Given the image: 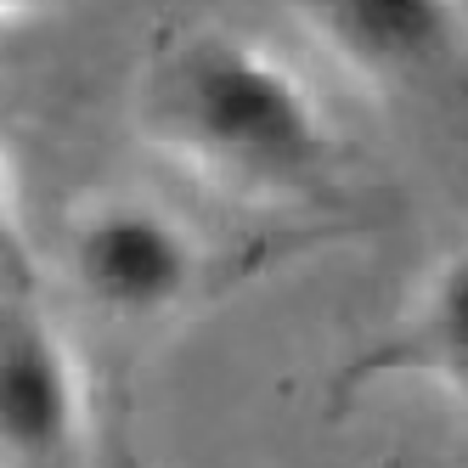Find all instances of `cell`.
<instances>
[{
    "label": "cell",
    "instance_id": "ba28073f",
    "mask_svg": "<svg viewBox=\"0 0 468 468\" xmlns=\"http://www.w3.org/2000/svg\"><path fill=\"white\" fill-rule=\"evenodd\" d=\"M113 468H153V463H147L142 452H130V446H119V452H113Z\"/></svg>",
    "mask_w": 468,
    "mask_h": 468
},
{
    "label": "cell",
    "instance_id": "3957f363",
    "mask_svg": "<svg viewBox=\"0 0 468 468\" xmlns=\"http://www.w3.org/2000/svg\"><path fill=\"white\" fill-rule=\"evenodd\" d=\"M85 429V384L69 339L35 299V277H0V457L69 463Z\"/></svg>",
    "mask_w": 468,
    "mask_h": 468
},
{
    "label": "cell",
    "instance_id": "5b68a950",
    "mask_svg": "<svg viewBox=\"0 0 468 468\" xmlns=\"http://www.w3.org/2000/svg\"><path fill=\"white\" fill-rule=\"evenodd\" d=\"M367 373H412L441 395H452V407L468 418V249L446 254L423 277L395 339L367 361H356L345 384H361Z\"/></svg>",
    "mask_w": 468,
    "mask_h": 468
},
{
    "label": "cell",
    "instance_id": "52a82bcc",
    "mask_svg": "<svg viewBox=\"0 0 468 468\" xmlns=\"http://www.w3.org/2000/svg\"><path fill=\"white\" fill-rule=\"evenodd\" d=\"M40 6H51V0H0V23H6V17H23V12H40Z\"/></svg>",
    "mask_w": 468,
    "mask_h": 468
},
{
    "label": "cell",
    "instance_id": "6da1fadb",
    "mask_svg": "<svg viewBox=\"0 0 468 468\" xmlns=\"http://www.w3.org/2000/svg\"><path fill=\"white\" fill-rule=\"evenodd\" d=\"M136 113L170 158L231 192H299L333 158V130L311 85L226 28H197L158 51Z\"/></svg>",
    "mask_w": 468,
    "mask_h": 468
},
{
    "label": "cell",
    "instance_id": "277c9868",
    "mask_svg": "<svg viewBox=\"0 0 468 468\" xmlns=\"http://www.w3.org/2000/svg\"><path fill=\"white\" fill-rule=\"evenodd\" d=\"M316 40L378 90H418L468 51L463 0H299Z\"/></svg>",
    "mask_w": 468,
    "mask_h": 468
},
{
    "label": "cell",
    "instance_id": "8992f818",
    "mask_svg": "<svg viewBox=\"0 0 468 468\" xmlns=\"http://www.w3.org/2000/svg\"><path fill=\"white\" fill-rule=\"evenodd\" d=\"M0 277H28V243H23V220H17L6 164H0Z\"/></svg>",
    "mask_w": 468,
    "mask_h": 468
},
{
    "label": "cell",
    "instance_id": "7a4b0ae2",
    "mask_svg": "<svg viewBox=\"0 0 468 468\" xmlns=\"http://www.w3.org/2000/svg\"><path fill=\"white\" fill-rule=\"evenodd\" d=\"M69 282L96 316L158 322L204 288V249L147 197H102L69 231Z\"/></svg>",
    "mask_w": 468,
    "mask_h": 468
}]
</instances>
